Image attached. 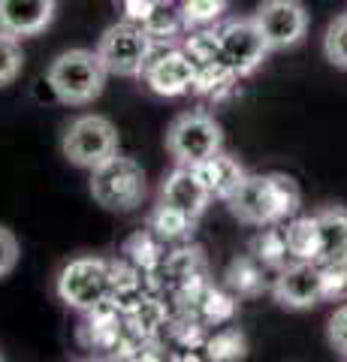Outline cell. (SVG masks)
Instances as JSON below:
<instances>
[{"label": "cell", "instance_id": "cell-1", "mask_svg": "<svg viewBox=\"0 0 347 362\" xmlns=\"http://www.w3.org/2000/svg\"><path fill=\"white\" fill-rule=\"evenodd\" d=\"M106 64L100 61L97 52L88 49H70L58 54L49 66V88L52 94L66 106H85L94 97H100L106 82Z\"/></svg>", "mask_w": 347, "mask_h": 362}, {"label": "cell", "instance_id": "cell-2", "mask_svg": "<svg viewBox=\"0 0 347 362\" xmlns=\"http://www.w3.org/2000/svg\"><path fill=\"white\" fill-rule=\"evenodd\" d=\"M115 293V266L100 257H76L58 275V296L76 311H94Z\"/></svg>", "mask_w": 347, "mask_h": 362}, {"label": "cell", "instance_id": "cell-3", "mask_svg": "<svg viewBox=\"0 0 347 362\" xmlns=\"http://www.w3.org/2000/svg\"><path fill=\"white\" fill-rule=\"evenodd\" d=\"M91 197L109 211H130L145 197V173L133 157H109L91 169Z\"/></svg>", "mask_w": 347, "mask_h": 362}, {"label": "cell", "instance_id": "cell-4", "mask_svg": "<svg viewBox=\"0 0 347 362\" xmlns=\"http://www.w3.org/2000/svg\"><path fill=\"white\" fill-rule=\"evenodd\" d=\"M97 54L106 64L109 73L124 76V78H139L145 76V66L154 58V40L139 21H121V25H112L103 33Z\"/></svg>", "mask_w": 347, "mask_h": 362}, {"label": "cell", "instance_id": "cell-5", "mask_svg": "<svg viewBox=\"0 0 347 362\" xmlns=\"http://www.w3.org/2000/svg\"><path fill=\"white\" fill-rule=\"evenodd\" d=\"M61 151L70 163L82 169H94L118 154V130L103 115H79L64 130Z\"/></svg>", "mask_w": 347, "mask_h": 362}, {"label": "cell", "instance_id": "cell-6", "mask_svg": "<svg viewBox=\"0 0 347 362\" xmlns=\"http://www.w3.org/2000/svg\"><path fill=\"white\" fill-rule=\"evenodd\" d=\"M223 145V133L218 121L206 115V112H184L178 115L170 130H166V148L175 157V163L196 166L215 157Z\"/></svg>", "mask_w": 347, "mask_h": 362}, {"label": "cell", "instance_id": "cell-7", "mask_svg": "<svg viewBox=\"0 0 347 362\" xmlns=\"http://www.w3.org/2000/svg\"><path fill=\"white\" fill-rule=\"evenodd\" d=\"M182 49L187 52L190 64L196 70V82L194 90L196 94H206V97H223L227 90H233L236 85V73L227 66L220 54V40H218V30H196L184 40Z\"/></svg>", "mask_w": 347, "mask_h": 362}, {"label": "cell", "instance_id": "cell-8", "mask_svg": "<svg viewBox=\"0 0 347 362\" xmlns=\"http://www.w3.org/2000/svg\"><path fill=\"white\" fill-rule=\"evenodd\" d=\"M218 40H220V54L227 66L239 78L242 76H251L257 66L266 61V54L272 52L269 42L263 37L260 25L254 18H233L227 21L220 30H218Z\"/></svg>", "mask_w": 347, "mask_h": 362}, {"label": "cell", "instance_id": "cell-9", "mask_svg": "<svg viewBox=\"0 0 347 362\" xmlns=\"http://www.w3.org/2000/svg\"><path fill=\"white\" fill-rule=\"evenodd\" d=\"M269 49H290L308 30V13L299 0H263L254 13Z\"/></svg>", "mask_w": 347, "mask_h": 362}, {"label": "cell", "instance_id": "cell-10", "mask_svg": "<svg viewBox=\"0 0 347 362\" xmlns=\"http://www.w3.org/2000/svg\"><path fill=\"white\" fill-rule=\"evenodd\" d=\"M275 299L284 308H311L323 299V275L320 263H308V259H293L290 266L281 269V275L275 281Z\"/></svg>", "mask_w": 347, "mask_h": 362}, {"label": "cell", "instance_id": "cell-11", "mask_svg": "<svg viewBox=\"0 0 347 362\" xmlns=\"http://www.w3.org/2000/svg\"><path fill=\"white\" fill-rule=\"evenodd\" d=\"M233 218L242 223L266 226L278 223V199L272 187V175H245V181L236 187V194L227 199Z\"/></svg>", "mask_w": 347, "mask_h": 362}, {"label": "cell", "instance_id": "cell-12", "mask_svg": "<svg viewBox=\"0 0 347 362\" xmlns=\"http://www.w3.org/2000/svg\"><path fill=\"white\" fill-rule=\"evenodd\" d=\"M142 78L158 97H182L187 90H194L196 70L184 49H166L148 61Z\"/></svg>", "mask_w": 347, "mask_h": 362}, {"label": "cell", "instance_id": "cell-13", "mask_svg": "<svg viewBox=\"0 0 347 362\" xmlns=\"http://www.w3.org/2000/svg\"><path fill=\"white\" fill-rule=\"evenodd\" d=\"M208 199H211V194L203 185V178L196 175L194 166H184V163H178L172 173L166 175L163 187H160V202L178 209L182 214H187L190 221H196L199 214L206 211Z\"/></svg>", "mask_w": 347, "mask_h": 362}, {"label": "cell", "instance_id": "cell-14", "mask_svg": "<svg viewBox=\"0 0 347 362\" xmlns=\"http://www.w3.org/2000/svg\"><path fill=\"white\" fill-rule=\"evenodd\" d=\"M58 9V0H0V30L13 37H37Z\"/></svg>", "mask_w": 347, "mask_h": 362}, {"label": "cell", "instance_id": "cell-15", "mask_svg": "<svg viewBox=\"0 0 347 362\" xmlns=\"http://www.w3.org/2000/svg\"><path fill=\"white\" fill-rule=\"evenodd\" d=\"M194 169H196V175L203 178V185L208 187V194L223 199V202L236 194V187L245 181L242 163L236 160V157L223 154V151H218L215 157H208V160H203V163H196Z\"/></svg>", "mask_w": 347, "mask_h": 362}, {"label": "cell", "instance_id": "cell-16", "mask_svg": "<svg viewBox=\"0 0 347 362\" xmlns=\"http://www.w3.org/2000/svg\"><path fill=\"white\" fill-rule=\"evenodd\" d=\"M320 230V259L317 263H344L347 266V209L332 206L317 211Z\"/></svg>", "mask_w": 347, "mask_h": 362}, {"label": "cell", "instance_id": "cell-17", "mask_svg": "<svg viewBox=\"0 0 347 362\" xmlns=\"http://www.w3.org/2000/svg\"><path fill=\"white\" fill-rule=\"evenodd\" d=\"M284 266H272V263H263L257 257H239L233 259L230 269H227V284L239 293V296H254L260 293L266 284H272V278H266L269 272H281Z\"/></svg>", "mask_w": 347, "mask_h": 362}, {"label": "cell", "instance_id": "cell-18", "mask_svg": "<svg viewBox=\"0 0 347 362\" xmlns=\"http://www.w3.org/2000/svg\"><path fill=\"white\" fill-rule=\"evenodd\" d=\"M284 235H287L290 259H308V263H317V259H320L317 214H311V218H296L293 223H287Z\"/></svg>", "mask_w": 347, "mask_h": 362}, {"label": "cell", "instance_id": "cell-19", "mask_svg": "<svg viewBox=\"0 0 347 362\" xmlns=\"http://www.w3.org/2000/svg\"><path fill=\"white\" fill-rule=\"evenodd\" d=\"M142 28L151 33V40H170L175 37L178 30L184 28V18H182V9H172V4H166V0H158V4L151 6V13L142 18Z\"/></svg>", "mask_w": 347, "mask_h": 362}, {"label": "cell", "instance_id": "cell-20", "mask_svg": "<svg viewBox=\"0 0 347 362\" xmlns=\"http://www.w3.org/2000/svg\"><path fill=\"white\" fill-rule=\"evenodd\" d=\"M254 257L263 259V263H272V266H284V259L290 257L284 226H272V230H266L263 235H257L254 239Z\"/></svg>", "mask_w": 347, "mask_h": 362}, {"label": "cell", "instance_id": "cell-21", "mask_svg": "<svg viewBox=\"0 0 347 362\" xmlns=\"http://www.w3.org/2000/svg\"><path fill=\"white\" fill-rule=\"evenodd\" d=\"M227 13V0H184L182 4V18L184 28H206Z\"/></svg>", "mask_w": 347, "mask_h": 362}, {"label": "cell", "instance_id": "cell-22", "mask_svg": "<svg viewBox=\"0 0 347 362\" xmlns=\"http://www.w3.org/2000/svg\"><path fill=\"white\" fill-rule=\"evenodd\" d=\"M190 226H194V221L187 218V214H182L178 209L166 206V202H160L158 209L151 211V230L163 235V239H175V235H184Z\"/></svg>", "mask_w": 347, "mask_h": 362}, {"label": "cell", "instance_id": "cell-23", "mask_svg": "<svg viewBox=\"0 0 347 362\" xmlns=\"http://www.w3.org/2000/svg\"><path fill=\"white\" fill-rule=\"evenodd\" d=\"M21 64H25V54H21L18 37L0 30V88L16 82L18 73H21Z\"/></svg>", "mask_w": 347, "mask_h": 362}, {"label": "cell", "instance_id": "cell-24", "mask_svg": "<svg viewBox=\"0 0 347 362\" xmlns=\"http://www.w3.org/2000/svg\"><path fill=\"white\" fill-rule=\"evenodd\" d=\"M323 52L332 66L347 70V16H339L327 28V37H323Z\"/></svg>", "mask_w": 347, "mask_h": 362}, {"label": "cell", "instance_id": "cell-25", "mask_svg": "<svg viewBox=\"0 0 347 362\" xmlns=\"http://www.w3.org/2000/svg\"><path fill=\"white\" fill-rule=\"evenodd\" d=\"M272 187H275V199H278V221H287L290 214H296L299 206H302L299 185L290 175L275 173L272 175Z\"/></svg>", "mask_w": 347, "mask_h": 362}, {"label": "cell", "instance_id": "cell-26", "mask_svg": "<svg viewBox=\"0 0 347 362\" xmlns=\"http://www.w3.org/2000/svg\"><path fill=\"white\" fill-rule=\"evenodd\" d=\"M208 350V359H218V362H227V359H242L248 350H245V335L239 329H227V332H218L211 341L206 344Z\"/></svg>", "mask_w": 347, "mask_h": 362}, {"label": "cell", "instance_id": "cell-27", "mask_svg": "<svg viewBox=\"0 0 347 362\" xmlns=\"http://www.w3.org/2000/svg\"><path fill=\"white\" fill-rule=\"evenodd\" d=\"M196 305L203 308V317L208 323H223L236 314V302H233L230 296H223V293H218V290H208V287H206L203 296H199Z\"/></svg>", "mask_w": 347, "mask_h": 362}, {"label": "cell", "instance_id": "cell-28", "mask_svg": "<svg viewBox=\"0 0 347 362\" xmlns=\"http://www.w3.org/2000/svg\"><path fill=\"white\" fill-rule=\"evenodd\" d=\"M323 275V299L341 302L347 296V266L344 263H320Z\"/></svg>", "mask_w": 347, "mask_h": 362}, {"label": "cell", "instance_id": "cell-29", "mask_svg": "<svg viewBox=\"0 0 347 362\" xmlns=\"http://www.w3.org/2000/svg\"><path fill=\"white\" fill-rule=\"evenodd\" d=\"M327 338H329L335 354L347 359V305H341V308L332 311L329 323H327Z\"/></svg>", "mask_w": 347, "mask_h": 362}, {"label": "cell", "instance_id": "cell-30", "mask_svg": "<svg viewBox=\"0 0 347 362\" xmlns=\"http://www.w3.org/2000/svg\"><path fill=\"white\" fill-rule=\"evenodd\" d=\"M18 257H21V247L13 230L0 226V278L13 275V269L18 266Z\"/></svg>", "mask_w": 347, "mask_h": 362}, {"label": "cell", "instance_id": "cell-31", "mask_svg": "<svg viewBox=\"0 0 347 362\" xmlns=\"http://www.w3.org/2000/svg\"><path fill=\"white\" fill-rule=\"evenodd\" d=\"M163 317H166V311H163V305H160V302L142 299V302L136 305V323H139V329H145V332L158 329V326L163 323Z\"/></svg>", "mask_w": 347, "mask_h": 362}, {"label": "cell", "instance_id": "cell-32", "mask_svg": "<svg viewBox=\"0 0 347 362\" xmlns=\"http://www.w3.org/2000/svg\"><path fill=\"white\" fill-rule=\"evenodd\" d=\"M118 4H121V9H124L127 21H139L142 25V18L151 13V6L158 4V0H118Z\"/></svg>", "mask_w": 347, "mask_h": 362}, {"label": "cell", "instance_id": "cell-33", "mask_svg": "<svg viewBox=\"0 0 347 362\" xmlns=\"http://www.w3.org/2000/svg\"><path fill=\"white\" fill-rule=\"evenodd\" d=\"M166 4H172V0H166Z\"/></svg>", "mask_w": 347, "mask_h": 362}, {"label": "cell", "instance_id": "cell-34", "mask_svg": "<svg viewBox=\"0 0 347 362\" xmlns=\"http://www.w3.org/2000/svg\"><path fill=\"white\" fill-rule=\"evenodd\" d=\"M0 359H4V354H0Z\"/></svg>", "mask_w": 347, "mask_h": 362}]
</instances>
